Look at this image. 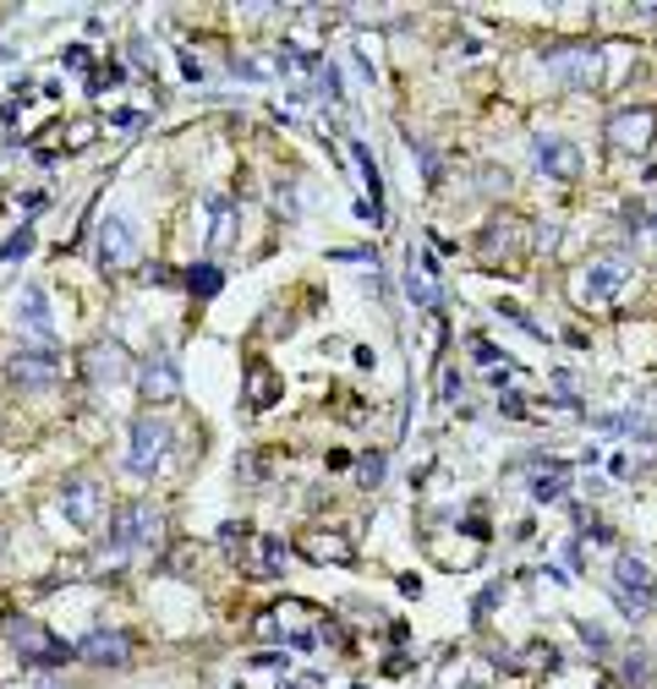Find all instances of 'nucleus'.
Instances as JSON below:
<instances>
[{
    "mask_svg": "<svg viewBox=\"0 0 657 689\" xmlns=\"http://www.w3.org/2000/svg\"><path fill=\"white\" fill-rule=\"evenodd\" d=\"M39 689H67V684L61 678H39Z\"/></svg>",
    "mask_w": 657,
    "mask_h": 689,
    "instance_id": "nucleus-34",
    "label": "nucleus"
},
{
    "mask_svg": "<svg viewBox=\"0 0 657 689\" xmlns=\"http://www.w3.org/2000/svg\"><path fill=\"white\" fill-rule=\"evenodd\" d=\"M531 148H537V165H542L548 176H559V181H575V176H581L575 143H564V137H537Z\"/></svg>",
    "mask_w": 657,
    "mask_h": 689,
    "instance_id": "nucleus-15",
    "label": "nucleus"
},
{
    "mask_svg": "<svg viewBox=\"0 0 657 689\" xmlns=\"http://www.w3.org/2000/svg\"><path fill=\"white\" fill-rule=\"evenodd\" d=\"M581 629V640L592 645V651H608V634H602V624H575Z\"/></svg>",
    "mask_w": 657,
    "mask_h": 689,
    "instance_id": "nucleus-31",
    "label": "nucleus"
},
{
    "mask_svg": "<svg viewBox=\"0 0 657 689\" xmlns=\"http://www.w3.org/2000/svg\"><path fill=\"white\" fill-rule=\"evenodd\" d=\"M23 252H34V230H28V225H23L7 246H0V263H7V257H23Z\"/></svg>",
    "mask_w": 657,
    "mask_h": 689,
    "instance_id": "nucleus-28",
    "label": "nucleus"
},
{
    "mask_svg": "<svg viewBox=\"0 0 657 689\" xmlns=\"http://www.w3.org/2000/svg\"><path fill=\"white\" fill-rule=\"evenodd\" d=\"M384 471H390V455H384V449H368V455L357 460V476H362L368 487H379V482H384Z\"/></svg>",
    "mask_w": 657,
    "mask_h": 689,
    "instance_id": "nucleus-25",
    "label": "nucleus"
},
{
    "mask_svg": "<svg viewBox=\"0 0 657 689\" xmlns=\"http://www.w3.org/2000/svg\"><path fill=\"white\" fill-rule=\"evenodd\" d=\"M499 312H504V317H510V323H521V328H526V334H537V339H542V323H531V312H521V306H515V301H499Z\"/></svg>",
    "mask_w": 657,
    "mask_h": 689,
    "instance_id": "nucleus-29",
    "label": "nucleus"
},
{
    "mask_svg": "<svg viewBox=\"0 0 657 689\" xmlns=\"http://www.w3.org/2000/svg\"><path fill=\"white\" fill-rule=\"evenodd\" d=\"M406 295H411L422 312H439V285H433V274H417V263H411V274H406Z\"/></svg>",
    "mask_w": 657,
    "mask_h": 689,
    "instance_id": "nucleus-21",
    "label": "nucleus"
},
{
    "mask_svg": "<svg viewBox=\"0 0 657 689\" xmlns=\"http://www.w3.org/2000/svg\"><path fill=\"white\" fill-rule=\"evenodd\" d=\"M208 214H214V230H208V246H225L230 241V225H236V203L230 197H208Z\"/></svg>",
    "mask_w": 657,
    "mask_h": 689,
    "instance_id": "nucleus-20",
    "label": "nucleus"
},
{
    "mask_svg": "<svg viewBox=\"0 0 657 689\" xmlns=\"http://www.w3.org/2000/svg\"><path fill=\"white\" fill-rule=\"evenodd\" d=\"M138 395H143L148 406H170V400L181 395V367H176L170 351H154V356L138 367Z\"/></svg>",
    "mask_w": 657,
    "mask_h": 689,
    "instance_id": "nucleus-9",
    "label": "nucleus"
},
{
    "mask_svg": "<svg viewBox=\"0 0 657 689\" xmlns=\"http://www.w3.org/2000/svg\"><path fill=\"white\" fill-rule=\"evenodd\" d=\"M0 629H7V645L28 662V667H61L67 656H72V645L67 640H56L45 624H34V618H7V624H0Z\"/></svg>",
    "mask_w": 657,
    "mask_h": 689,
    "instance_id": "nucleus-3",
    "label": "nucleus"
},
{
    "mask_svg": "<svg viewBox=\"0 0 657 689\" xmlns=\"http://www.w3.org/2000/svg\"><path fill=\"white\" fill-rule=\"evenodd\" d=\"M652 219H657V203H652Z\"/></svg>",
    "mask_w": 657,
    "mask_h": 689,
    "instance_id": "nucleus-35",
    "label": "nucleus"
},
{
    "mask_svg": "<svg viewBox=\"0 0 657 689\" xmlns=\"http://www.w3.org/2000/svg\"><path fill=\"white\" fill-rule=\"evenodd\" d=\"M7 378H12L17 389H50V384L61 378V362H56L50 351H17V356L7 362Z\"/></svg>",
    "mask_w": 657,
    "mask_h": 689,
    "instance_id": "nucleus-13",
    "label": "nucleus"
},
{
    "mask_svg": "<svg viewBox=\"0 0 657 689\" xmlns=\"http://www.w3.org/2000/svg\"><path fill=\"white\" fill-rule=\"evenodd\" d=\"M61 515H67L77 531H94V525L105 520V487H99V476H67V487H61Z\"/></svg>",
    "mask_w": 657,
    "mask_h": 689,
    "instance_id": "nucleus-7",
    "label": "nucleus"
},
{
    "mask_svg": "<svg viewBox=\"0 0 657 689\" xmlns=\"http://www.w3.org/2000/svg\"><path fill=\"white\" fill-rule=\"evenodd\" d=\"M624 285H630V263L608 252V257H592V263L581 268L575 295H581L586 306H608V301H619V295H624Z\"/></svg>",
    "mask_w": 657,
    "mask_h": 689,
    "instance_id": "nucleus-6",
    "label": "nucleus"
},
{
    "mask_svg": "<svg viewBox=\"0 0 657 689\" xmlns=\"http://www.w3.org/2000/svg\"><path fill=\"white\" fill-rule=\"evenodd\" d=\"M455 400H466V378L461 373H444V406H455Z\"/></svg>",
    "mask_w": 657,
    "mask_h": 689,
    "instance_id": "nucleus-30",
    "label": "nucleus"
},
{
    "mask_svg": "<svg viewBox=\"0 0 657 689\" xmlns=\"http://www.w3.org/2000/svg\"><path fill=\"white\" fill-rule=\"evenodd\" d=\"M83 367H88L94 384H121V378H132V356H127V344H121V339H99V344H88V351H83Z\"/></svg>",
    "mask_w": 657,
    "mask_h": 689,
    "instance_id": "nucleus-12",
    "label": "nucleus"
},
{
    "mask_svg": "<svg viewBox=\"0 0 657 689\" xmlns=\"http://www.w3.org/2000/svg\"><path fill=\"white\" fill-rule=\"evenodd\" d=\"M307 553L312 558H335V564H351L357 558V547H346V536H323V531L307 536Z\"/></svg>",
    "mask_w": 657,
    "mask_h": 689,
    "instance_id": "nucleus-22",
    "label": "nucleus"
},
{
    "mask_svg": "<svg viewBox=\"0 0 657 689\" xmlns=\"http://www.w3.org/2000/svg\"><path fill=\"white\" fill-rule=\"evenodd\" d=\"M170 444H176V433H170L165 416H138L132 433H127V460H121L127 476H138V482L159 476L165 460H170Z\"/></svg>",
    "mask_w": 657,
    "mask_h": 689,
    "instance_id": "nucleus-2",
    "label": "nucleus"
},
{
    "mask_svg": "<svg viewBox=\"0 0 657 689\" xmlns=\"http://www.w3.org/2000/svg\"><path fill=\"white\" fill-rule=\"evenodd\" d=\"M77 656H83V662H99V667H121V662L132 656V640H127L121 629H88L83 645H77Z\"/></svg>",
    "mask_w": 657,
    "mask_h": 689,
    "instance_id": "nucleus-14",
    "label": "nucleus"
},
{
    "mask_svg": "<svg viewBox=\"0 0 657 689\" xmlns=\"http://www.w3.org/2000/svg\"><path fill=\"white\" fill-rule=\"evenodd\" d=\"M138 257V219L132 214H110L99 225V268H127Z\"/></svg>",
    "mask_w": 657,
    "mask_h": 689,
    "instance_id": "nucleus-10",
    "label": "nucleus"
},
{
    "mask_svg": "<svg viewBox=\"0 0 657 689\" xmlns=\"http://www.w3.org/2000/svg\"><path fill=\"white\" fill-rule=\"evenodd\" d=\"M646 678H652V656L635 645V651L624 656V684H646Z\"/></svg>",
    "mask_w": 657,
    "mask_h": 689,
    "instance_id": "nucleus-27",
    "label": "nucleus"
},
{
    "mask_svg": "<svg viewBox=\"0 0 657 689\" xmlns=\"http://www.w3.org/2000/svg\"><path fill=\"white\" fill-rule=\"evenodd\" d=\"M274 395H279V373L268 367V362H252V373H247V411H268L274 406Z\"/></svg>",
    "mask_w": 657,
    "mask_h": 689,
    "instance_id": "nucleus-17",
    "label": "nucleus"
},
{
    "mask_svg": "<svg viewBox=\"0 0 657 689\" xmlns=\"http://www.w3.org/2000/svg\"><path fill=\"white\" fill-rule=\"evenodd\" d=\"M548 77L564 83V88H592V83L602 77V50H592V45L553 50V56H548Z\"/></svg>",
    "mask_w": 657,
    "mask_h": 689,
    "instance_id": "nucleus-8",
    "label": "nucleus"
},
{
    "mask_svg": "<svg viewBox=\"0 0 657 689\" xmlns=\"http://www.w3.org/2000/svg\"><path fill=\"white\" fill-rule=\"evenodd\" d=\"M613 596H619V607H624L630 618L652 613V602H657V575H652V564L635 558V553H619V558H613Z\"/></svg>",
    "mask_w": 657,
    "mask_h": 689,
    "instance_id": "nucleus-4",
    "label": "nucleus"
},
{
    "mask_svg": "<svg viewBox=\"0 0 657 689\" xmlns=\"http://www.w3.org/2000/svg\"><path fill=\"white\" fill-rule=\"evenodd\" d=\"M12 328H17L23 339H34L39 351L56 339V312H50V290H45V285H23V290L12 295Z\"/></svg>",
    "mask_w": 657,
    "mask_h": 689,
    "instance_id": "nucleus-5",
    "label": "nucleus"
},
{
    "mask_svg": "<svg viewBox=\"0 0 657 689\" xmlns=\"http://www.w3.org/2000/svg\"><path fill=\"white\" fill-rule=\"evenodd\" d=\"M592 427H597V433H630V438L641 433L646 444H657V433H652L635 411H602V416H592Z\"/></svg>",
    "mask_w": 657,
    "mask_h": 689,
    "instance_id": "nucleus-18",
    "label": "nucleus"
},
{
    "mask_svg": "<svg viewBox=\"0 0 657 689\" xmlns=\"http://www.w3.org/2000/svg\"><path fill=\"white\" fill-rule=\"evenodd\" d=\"M159 536H165L159 509H154V504H143V498H132V504H121V509L110 515V542H105V558H132V553H148V547H159Z\"/></svg>",
    "mask_w": 657,
    "mask_h": 689,
    "instance_id": "nucleus-1",
    "label": "nucleus"
},
{
    "mask_svg": "<svg viewBox=\"0 0 657 689\" xmlns=\"http://www.w3.org/2000/svg\"><path fill=\"white\" fill-rule=\"evenodd\" d=\"M499 411H504V416H531V411H526V400H521V395H504V400H499Z\"/></svg>",
    "mask_w": 657,
    "mask_h": 689,
    "instance_id": "nucleus-33",
    "label": "nucleus"
},
{
    "mask_svg": "<svg viewBox=\"0 0 657 689\" xmlns=\"http://www.w3.org/2000/svg\"><path fill=\"white\" fill-rule=\"evenodd\" d=\"M285 558H290V547H285L279 536H258V569L279 575V569H285Z\"/></svg>",
    "mask_w": 657,
    "mask_h": 689,
    "instance_id": "nucleus-23",
    "label": "nucleus"
},
{
    "mask_svg": "<svg viewBox=\"0 0 657 689\" xmlns=\"http://www.w3.org/2000/svg\"><path fill=\"white\" fill-rule=\"evenodd\" d=\"M652 132H657V110H652V105H641V110H619V116L608 121V143H613L619 154H641V148H652Z\"/></svg>",
    "mask_w": 657,
    "mask_h": 689,
    "instance_id": "nucleus-11",
    "label": "nucleus"
},
{
    "mask_svg": "<svg viewBox=\"0 0 657 689\" xmlns=\"http://www.w3.org/2000/svg\"><path fill=\"white\" fill-rule=\"evenodd\" d=\"M236 77H247V83H268L274 67H268L263 56H241V61H236Z\"/></svg>",
    "mask_w": 657,
    "mask_h": 689,
    "instance_id": "nucleus-26",
    "label": "nucleus"
},
{
    "mask_svg": "<svg viewBox=\"0 0 657 689\" xmlns=\"http://www.w3.org/2000/svg\"><path fill=\"white\" fill-rule=\"evenodd\" d=\"M531 498L537 504H559V498H570V466L564 460H537V476H531Z\"/></svg>",
    "mask_w": 657,
    "mask_h": 689,
    "instance_id": "nucleus-16",
    "label": "nucleus"
},
{
    "mask_svg": "<svg viewBox=\"0 0 657 689\" xmlns=\"http://www.w3.org/2000/svg\"><path fill=\"white\" fill-rule=\"evenodd\" d=\"M351 159H357V170H362V181H368V192H373V225L384 219V176H379V165H373V154L362 148V143H351Z\"/></svg>",
    "mask_w": 657,
    "mask_h": 689,
    "instance_id": "nucleus-19",
    "label": "nucleus"
},
{
    "mask_svg": "<svg viewBox=\"0 0 657 689\" xmlns=\"http://www.w3.org/2000/svg\"><path fill=\"white\" fill-rule=\"evenodd\" d=\"M417 159H422V170H428V186L439 181V154L428 148V143H417Z\"/></svg>",
    "mask_w": 657,
    "mask_h": 689,
    "instance_id": "nucleus-32",
    "label": "nucleus"
},
{
    "mask_svg": "<svg viewBox=\"0 0 657 689\" xmlns=\"http://www.w3.org/2000/svg\"><path fill=\"white\" fill-rule=\"evenodd\" d=\"M187 285H192V295H214V290L225 285V274H219L214 263H198V268L187 274Z\"/></svg>",
    "mask_w": 657,
    "mask_h": 689,
    "instance_id": "nucleus-24",
    "label": "nucleus"
}]
</instances>
